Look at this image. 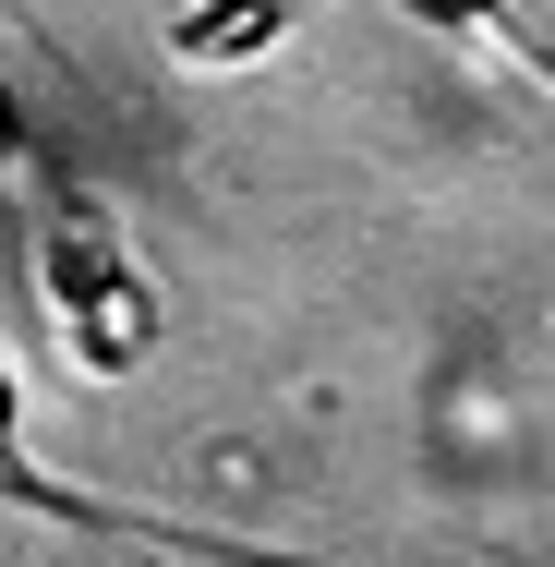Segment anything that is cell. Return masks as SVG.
<instances>
[{"instance_id": "3957f363", "label": "cell", "mask_w": 555, "mask_h": 567, "mask_svg": "<svg viewBox=\"0 0 555 567\" xmlns=\"http://www.w3.org/2000/svg\"><path fill=\"white\" fill-rule=\"evenodd\" d=\"M0 495H24V507H49V519H110V507H85V495H61V483L24 471V386H12V350H0Z\"/></svg>"}, {"instance_id": "277c9868", "label": "cell", "mask_w": 555, "mask_h": 567, "mask_svg": "<svg viewBox=\"0 0 555 567\" xmlns=\"http://www.w3.org/2000/svg\"><path fill=\"white\" fill-rule=\"evenodd\" d=\"M399 12H411V24H435V37H483V49L507 37V0H399Z\"/></svg>"}, {"instance_id": "6da1fadb", "label": "cell", "mask_w": 555, "mask_h": 567, "mask_svg": "<svg viewBox=\"0 0 555 567\" xmlns=\"http://www.w3.org/2000/svg\"><path fill=\"white\" fill-rule=\"evenodd\" d=\"M37 302H49V327L73 350V374H97V386H121V374L157 350V290H145V266H133V241H121V218L97 194H49Z\"/></svg>"}, {"instance_id": "5b68a950", "label": "cell", "mask_w": 555, "mask_h": 567, "mask_svg": "<svg viewBox=\"0 0 555 567\" xmlns=\"http://www.w3.org/2000/svg\"><path fill=\"white\" fill-rule=\"evenodd\" d=\"M12 157H24V97L0 85V169H12Z\"/></svg>"}, {"instance_id": "7a4b0ae2", "label": "cell", "mask_w": 555, "mask_h": 567, "mask_svg": "<svg viewBox=\"0 0 555 567\" xmlns=\"http://www.w3.org/2000/svg\"><path fill=\"white\" fill-rule=\"evenodd\" d=\"M302 12H315V0H182V12H169V61H182V73H254Z\"/></svg>"}, {"instance_id": "8992f818", "label": "cell", "mask_w": 555, "mask_h": 567, "mask_svg": "<svg viewBox=\"0 0 555 567\" xmlns=\"http://www.w3.org/2000/svg\"><path fill=\"white\" fill-rule=\"evenodd\" d=\"M0 12H12V24H24V0H0Z\"/></svg>"}]
</instances>
